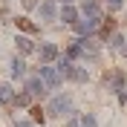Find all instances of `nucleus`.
<instances>
[{"label": "nucleus", "mask_w": 127, "mask_h": 127, "mask_svg": "<svg viewBox=\"0 0 127 127\" xmlns=\"http://www.w3.org/2000/svg\"><path fill=\"white\" fill-rule=\"evenodd\" d=\"M69 110H72V98L69 95H55V98L49 101V107H46L49 116H66Z\"/></svg>", "instance_id": "f257e3e1"}, {"label": "nucleus", "mask_w": 127, "mask_h": 127, "mask_svg": "<svg viewBox=\"0 0 127 127\" xmlns=\"http://www.w3.org/2000/svg\"><path fill=\"white\" fill-rule=\"evenodd\" d=\"M98 23H101V17H84V20L75 23V32H78V35H93V32L98 29Z\"/></svg>", "instance_id": "f03ea898"}, {"label": "nucleus", "mask_w": 127, "mask_h": 127, "mask_svg": "<svg viewBox=\"0 0 127 127\" xmlns=\"http://www.w3.org/2000/svg\"><path fill=\"white\" fill-rule=\"evenodd\" d=\"M26 95L29 98H40V95H46V84L40 78H29L26 81Z\"/></svg>", "instance_id": "7ed1b4c3"}, {"label": "nucleus", "mask_w": 127, "mask_h": 127, "mask_svg": "<svg viewBox=\"0 0 127 127\" xmlns=\"http://www.w3.org/2000/svg\"><path fill=\"white\" fill-rule=\"evenodd\" d=\"M40 81L49 84V87H58V84H61V75H58L55 66H40Z\"/></svg>", "instance_id": "20e7f679"}, {"label": "nucleus", "mask_w": 127, "mask_h": 127, "mask_svg": "<svg viewBox=\"0 0 127 127\" xmlns=\"http://www.w3.org/2000/svg\"><path fill=\"white\" fill-rule=\"evenodd\" d=\"M38 12H40V20H55L58 17V6H55V0H43L38 6Z\"/></svg>", "instance_id": "39448f33"}, {"label": "nucleus", "mask_w": 127, "mask_h": 127, "mask_svg": "<svg viewBox=\"0 0 127 127\" xmlns=\"http://www.w3.org/2000/svg\"><path fill=\"white\" fill-rule=\"evenodd\" d=\"M38 55H40L43 64H49V61H55V58H58V46H55V43H43V46L38 49Z\"/></svg>", "instance_id": "423d86ee"}, {"label": "nucleus", "mask_w": 127, "mask_h": 127, "mask_svg": "<svg viewBox=\"0 0 127 127\" xmlns=\"http://www.w3.org/2000/svg\"><path fill=\"white\" fill-rule=\"evenodd\" d=\"M81 55H84V58H95V55H98V43H95L93 38L81 40Z\"/></svg>", "instance_id": "0eeeda50"}, {"label": "nucleus", "mask_w": 127, "mask_h": 127, "mask_svg": "<svg viewBox=\"0 0 127 127\" xmlns=\"http://www.w3.org/2000/svg\"><path fill=\"white\" fill-rule=\"evenodd\" d=\"M55 69H58V75H61V78H69L75 66H72V61H69V58H58V66H55Z\"/></svg>", "instance_id": "6e6552de"}, {"label": "nucleus", "mask_w": 127, "mask_h": 127, "mask_svg": "<svg viewBox=\"0 0 127 127\" xmlns=\"http://www.w3.org/2000/svg\"><path fill=\"white\" fill-rule=\"evenodd\" d=\"M84 17H101V9L95 0H84Z\"/></svg>", "instance_id": "1a4fd4ad"}, {"label": "nucleus", "mask_w": 127, "mask_h": 127, "mask_svg": "<svg viewBox=\"0 0 127 127\" xmlns=\"http://www.w3.org/2000/svg\"><path fill=\"white\" fill-rule=\"evenodd\" d=\"M61 20L64 23H78V12H75L72 6H64L61 9Z\"/></svg>", "instance_id": "9d476101"}, {"label": "nucleus", "mask_w": 127, "mask_h": 127, "mask_svg": "<svg viewBox=\"0 0 127 127\" xmlns=\"http://www.w3.org/2000/svg\"><path fill=\"white\" fill-rule=\"evenodd\" d=\"M12 75H15V78H23L26 75V64L20 61V58H12Z\"/></svg>", "instance_id": "9b49d317"}, {"label": "nucleus", "mask_w": 127, "mask_h": 127, "mask_svg": "<svg viewBox=\"0 0 127 127\" xmlns=\"http://www.w3.org/2000/svg\"><path fill=\"white\" fill-rule=\"evenodd\" d=\"M15 101V90L9 87V84H3L0 87V104H12Z\"/></svg>", "instance_id": "f8f14e48"}, {"label": "nucleus", "mask_w": 127, "mask_h": 127, "mask_svg": "<svg viewBox=\"0 0 127 127\" xmlns=\"http://www.w3.org/2000/svg\"><path fill=\"white\" fill-rule=\"evenodd\" d=\"M15 43H17V49H20L23 55H29V52H35V43H32L29 38H23V35H20V38H17Z\"/></svg>", "instance_id": "ddd939ff"}, {"label": "nucleus", "mask_w": 127, "mask_h": 127, "mask_svg": "<svg viewBox=\"0 0 127 127\" xmlns=\"http://www.w3.org/2000/svg\"><path fill=\"white\" fill-rule=\"evenodd\" d=\"M69 78H72V81H78V84H84V81H87V69H81V66H75Z\"/></svg>", "instance_id": "4468645a"}, {"label": "nucleus", "mask_w": 127, "mask_h": 127, "mask_svg": "<svg viewBox=\"0 0 127 127\" xmlns=\"http://www.w3.org/2000/svg\"><path fill=\"white\" fill-rule=\"evenodd\" d=\"M81 127H98V121H95L93 113H84V116H81Z\"/></svg>", "instance_id": "2eb2a0df"}, {"label": "nucleus", "mask_w": 127, "mask_h": 127, "mask_svg": "<svg viewBox=\"0 0 127 127\" xmlns=\"http://www.w3.org/2000/svg\"><path fill=\"white\" fill-rule=\"evenodd\" d=\"M121 43H124V38H121L119 32H113V35H110V46L113 49H121Z\"/></svg>", "instance_id": "dca6fc26"}, {"label": "nucleus", "mask_w": 127, "mask_h": 127, "mask_svg": "<svg viewBox=\"0 0 127 127\" xmlns=\"http://www.w3.org/2000/svg\"><path fill=\"white\" fill-rule=\"evenodd\" d=\"M78 55H81V43H69V49H66V58L72 61V58H78Z\"/></svg>", "instance_id": "f3484780"}, {"label": "nucleus", "mask_w": 127, "mask_h": 127, "mask_svg": "<svg viewBox=\"0 0 127 127\" xmlns=\"http://www.w3.org/2000/svg\"><path fill=\"white\" fill-rule=\"evenodd\" d=\"M17 26H20V29H26V32H35V29H38V26H35V23H29L26 17H20V20H17Z\"/></svg>", "instance_id": "a211bd4d"}, {"label": "nucleus", "mask_w": 127, "mask_h": 127, "mask_svg": "<svg viewBox=\"0 0 127 127\" xmlns=\"http://www.w3.org/2000/svg\"><path fill=\"white\" fill-rule=\"evenodd\" d=\"M121 3H124V0H107V6H110V9H121Z\"/></svg>", "instance_id": "6ab92c4d"}, {"label": "nucleus", "mask_w": 127, "mask_h": 127, "mask_svg": "<svg viewBox=\"0 0 127 127\" xmlns=\"http://www.w3.org/2000/svg\"><path fill=\"white\" fill-rule=\"evenodd\" d=\"M23 6H26V9H35L38 3H35V0H23Z\"/></svg>", "instance_id": "aec40b11"}, {"label": "nucleus", "mask_w": 127, "mask_h": 127, "mask_svg": "<svg viewBox=\"0 0 127 127\" xmlns=\"http://www.w3.org/2000/svg\"><path fill=\"white\" fill-rule=\"evenodd\" d=\"M15 127H32V121H17Z\"/></svg>", "instance_id": "412c9836"}, {"label": "nucleus", "mask_w": 127, "mask_h": 127, "mask_svg": "<svg viewBox=\"0 0 127 127\" xmlns=\"http://www.w3.org/2000/svg\"><path fill=\"white\" fill-rule=\"evenodd\" d=\"M61 3H64V6H72V0H61Z\"/></svg>", "instance_id": "4be33fe9"}, {"label": "nucleus", "mask_w": 127, "mask_h": 127, "mask_svg": "<svg viewBox=\"0 0 127 127\" xmlns=\"http://www.w3.org/2000/svg\"><path fill=\"white\" fill-rule=\"evenodd\" d=\"M66 127H81V124H75V121H69V124H66Z\"/></svg>", "instance_id": "5701e85b"}]
</instances>
